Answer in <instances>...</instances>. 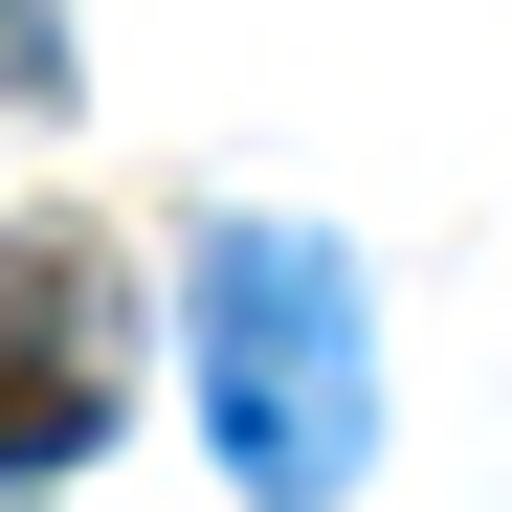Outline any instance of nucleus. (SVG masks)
Masks as SVG:
<instances>
[{"instance_id":"f257e3e1","label":"nucleus","mask_w":512,"mask_h":512,"mask_svg":"<svg viewBox=\"0 0 512 512\" xmlns=\"http://www.w3.org/2000/svg\"><path fill=\"white\" fill-rule=\"evenodd\" d=\"M179 334H201V446H223V490L245 512H357V468H379L357 245H334V223H201Z\"/></svg>"},{"instance_id":"f03ea898","label":"nucleus","mask_w":512,"mask_h":512,"mask_svg":"<svg viewBox=\"0 0 512 512\" xmlns=\"http://www.w3.org/2000/svg\"><path fill=\"white\" fill-rule=\"evenodd\" d=\"M90 446H112V268L67 223H23L0 245V490H45Z\"/></svg>"},{"instance_id":"7ed1b4c3","label":"nucleus","mask_w":512,"mask_h":512,"mask_svg":"<svg viewBox=\"0 0 512 512\" xmlns=\"http://www.w3.org/2000/svg\"><path fill=\"white\" fill-rule=\"evenodd\" d=\"M45 67H67V45H45V23H23V0H0V90H45Z\"/></svg>"}]
</instances>
